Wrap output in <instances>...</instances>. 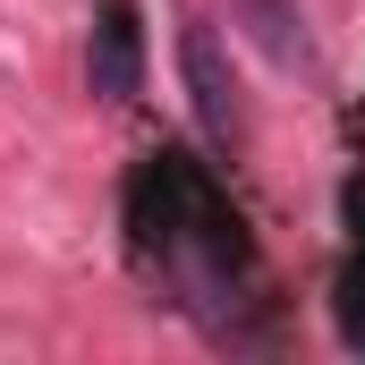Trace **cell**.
<instances>
[{"label": "cell", "mask_w": 365, "mask_h": 365, "mask_svg": "<svg viewBox=\"0 0 365 365\" xmlns=\"http://www.w3.org/2000/svg\"><path fill=\"white\" fill-rule=\"evenodd\" d=\"M340 204H349V238H357V247H349V264H340V297H331V306H340V340L365 357V170L349 179Z\"/></svg>", "instance_id": "5"}, {"label": "cell", "mask_w": 365, "mask_h": 365, "mask_svg": "<svg viewBox=\"0 0 365 365\" xmlns=\"http://www.w3.org/2000/svg\"><path fill=\"white\" fill-rule=\"evenodd\" d=\"M128 238H136V264H153V272H170L187 289V306L221 331V340H247L238 331V306H264L255 289V238H247V221H238V204L212 187V170L179 153V145H162V153H145L136 162V179H128Z\"/></svg>", "instance_id": "1"}, {"label": "cell", "mask_w": 365, "mask_h": 365, "mask_svg": "<svg viewBox=\"0 0 365 365\" xmlns=\"http://www.w3.org/2000/svg\"><path fill=\"white\" fill-rule=\"evenodd\" d=\"M86 86L102 93V102H136V86H145V17H136V0H102V9H93Z\"/></svg>", "instance_id": "2"}, {"label": "cell", "mask_w": 365, "mask_h": 365, "mask_svg": "<svg viewBox=\"0 0 365 365\" xmlns=\"http://www.w3.org/2000/svg\"><path fill=\"white\" fill-rule=\"evenodd\" d=\"M230 17L272 51L280 68H306V51H314V43H306V9H297V0H230Z\"/></svg>", "instance_id": "4"}, {"label": "cell", "mask_w": 365, "mask_h": 365, "mask_svg": "<svg viewBox=\"0 0 365 365\" xmlns=\"http://www.w3.org/2000/svg\"><path fill=\"white\" fill-rule=\"evenodd\" d=\"M179 68H187V102H195L204 136H212V145H238V136H247V110H238V77H230L212 26H187L179 34Z\"/></svg>", "instance_id": "3"}]
</instances>
